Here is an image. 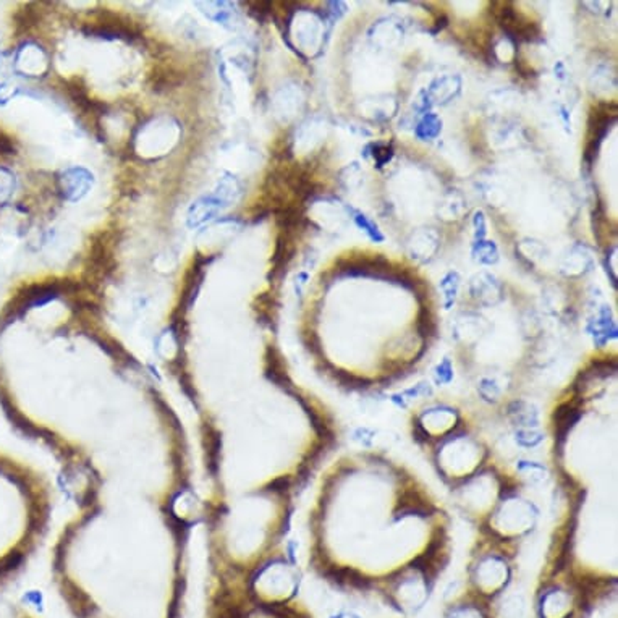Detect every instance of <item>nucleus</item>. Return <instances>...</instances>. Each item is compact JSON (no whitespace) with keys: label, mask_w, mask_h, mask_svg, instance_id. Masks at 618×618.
<instances>
[{"label":"nucleus","mask_w":618,"mask_h":618,"mask_svg":"<svg viewBox=\"0 0 618 618\" xmlns=\"http://www.w3.org/2000/svg\"><path fill=\"white\" fill-rule=\"evenodd\" d=\"M43 519V491L31 470L0 451V591L23 568Z\"/></svg>","instance_id":"1"},{"label":"nucleus","mask_w":618,"mask_h":618,"mask_svg":"<svg viewBox=\"0 0 618 618\" xmlns=\"http://www.w3.org/2000/svg\"><path fill=\"white\" fill-rule=\"evenodd\" d=\"M617 118V106L614 102H601L599 106L593 108L589 117V133H588V144H586L584 159L588 164H593L596 159L597 150L609 132L610 125Z\"/></svg>","instance_id":"2"},{"label":"nucleus","mask_w":618,"mask_h":618,"mask_svg":"<svg viewBox=\"0 0 618 618\" xmlns=\"http://www.w3.org/2000/svg\"><path fill=\"white\" fill-rule=\"evenodd\" d=\"M83 31L86 34L99 36V38H118L125 41L138 38V31L134 29V26L112 12L97 13L92 22L83 26Z\"/></svg>","instance_id":"3"},{"label":"nucleus","mask_w":618,"mask_h":618,"mask_svg":"<svg viewBox=\"0 0 618 618\" xmlns=\"http://www.w3.org/2000/svg\"><path fill=\"white\" fill-rule=\"evenodd\" d=\"M581 416L580 409L575 408L573 405H562L559 409H555L554 413V419H555V437H557L559 444L563 445L565 440H567V435L571 430V428L578 423V419Z\"/></svg>","instance_id":"4"},{"label":"nucleus","mask_w":618,"mask_h":618,"mask_svg":"<svg viewBox=\"0 0 618 618\" xmlns=\"http://www.w3.org/2000/svg\"><path fill=\"white\" fill-rule=\"evenodd\" d=\"M66 91H69L70 97L73 99V102L81 108L83 112H91V113L99 112L101 106L97 102L92 101L90 96H87L86 87L81 85L80 80H76L75 78V80L66 83Z\"/></svg>","instance_id":"5"},{"label":"nucleus","mask_w":618,"mask_h":618,"mask_svg":"<svg viewBox=\"0 0 618 618\" xmlns=\"http://www.w3.org/2000/svg\"><path fill=\"white\" fill-rule=\"evenodd\" d=\"M0 618H43L23 602L0 597Z\"/></svg>","instance_id":"6"},{"label":"nucleus","mask_w":618,"mask_h":618,"mask_svg":"<svg viewBox=\"0 0 618 618\" xmlns=\"http://www.w3.org/2000/svg\"><path fill=\"white\" fill-rule=\"evenodd\" d=\"M439 132H440V122L435 115L424 117L416 128V134L423 139L435 138L439 134Z\"/></svg>","instance_id":"7"},{"label":"nucleus","mask_w":618,"mask_h":618,"mask_svg":"<svg viewBox=\"0 0 618 618\" xmlns=\"http://www.w3.org/2000/svg\"><path fill=\"white\" fill-rule=\"evenodd\" d=\"M418 330L423 337H430L434 335L435 332V322L433 319V316H430L426 309L421 311L418 318Z\"/></svg>","instance_id":"8"},{"label":"nucleus","mask_w":618,"mask_h":618,"mask_svg":"<svg viewBox=\"0 0 618 618\" xmlns=\"http://www.w3.org/2000/svg\"><path fill=\"white\" fill-rule=\"evenodd\" d=\"M393 150L391 146H377L374 149V157H376V162L379 164V167H382L384 164L388 162L392 159Z\"/></svg>","instance_id":"9"},{"label":"nucleus","mask_w":618,"mask_h":618,"mask_svg":"<svg viewBox=\"0 0 618 618\" xmlns=\"http://www.w3.org/2000/svg\"><path fill=\"white\" fill-rule=\"evenodd\" d=\"M356 222H358V225L363 227L367 233H370V235L374 238V240H376V238H377V240H382V235L377 232V227H374L372 223L367 220L365 216H358L356 217Z\"/></svg>","instance_id":"10"},{"label":"nucleus","mask_w":618,"mask_h":618,"mask_svg":"<svg viewBox=\"0 0 618 618\" xmlns=\"http://www.w3.org/2000/svg\"><path fill=\"white\" fill-rule=\"evenodd\" d=\"M15 153V146L7 134L0 132V155H8Z\"/></svg>","instance_id":"11"},{"label":"nucleus","mask_w":618,"mask_h":618,"mask_svg":"<svg viewBox=\"0 0 618 618\" xmlns=\"http://www.w3.org/2000/svg\"><path fill=\"white\" fill-rule=\"evenodd\" d=\"M437 379L440 382H450L451 379V370H450V363L444 361L442 365L437 367Z\"/></svg>","instance_id":"12"},{"label":"nucleus","mask_w":618,"mask_h":618,"mask_svg":"<svg viewBox=\"0 0 618 618\" xmlns=\"http://www.w3.org/2000/svg\"><path fill=\"white\" fill-rule=\"evenodd\" d=\"M517 70L523 76H536V73H534V70L531 69V66H529L528 64H524L523 60H517Z\"/></svg>","instance_id":"13"}]
</instances>
